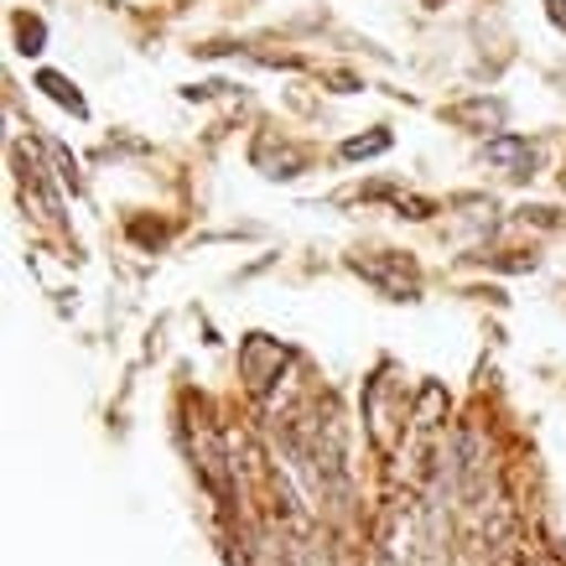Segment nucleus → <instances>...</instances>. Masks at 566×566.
I'll return each mask as SVG.
<instances>
[{
	"label": "nucleus",
	"mask_w": 566,
	"mask_h": 566,
	"mask_svg": "<svg viewBox=\"0 0 566 566\" xmlns=\"http://www.w3.org/2000/svg\"><path fill=\"white\" fill-rule=\"evenodd\" d=\"M240 364H244V375H250V385H255V390H265V385H271V379L286 369V348L255 333V338H244Z\"/></svg>",
	"instance_id": "1"
},
{
	"label": "nucleus",
	"mask_w": 566,
	"mask_h": 566,
	"mask_svg": "<svg viewBox=\"0 0 566 566\" xmlns=\"http://www.w3.org/2000/svg\"><path fill=\"white\" fill-rule=\"evenodd\" d=\"M354 271L369 275L375 286H385L390 296H416V271L406 265V255H385V260H354Z\"/></svg>",
	"instance_id": "2"
},
{
	"label": "nucleus",
	"mask_w": 566,
	"mask_h": 566,
	"mask_svg": "<svg viewBox=\"0 0 566 566\" xmlns=\"http://www.w3.org/2000/svg\"><path fill=\"white\" fill-rule=\"evenodd\" d=\"M483 151H489V161H494V167H520V172H531V167H535L531 140H520V136H494Z\"/></svg>",
	"instance_id": "3"
},
{
	"label": "nucleus",
	"mask_w": 566,
	"mask_h": 566,
	"mask_svg": "<svg viewBox=\"0 0 566 566\" xmlns=\"http://www.w3.org/2000/svg\"><path fill=\"white\" fill-rule=\"evenodd\" d=\"M255 167H265V177H296L302 172V156H296L292 146H281V151H275V140L265 136L255 146Z\"/></svg>",
	"instance_id": "4"
},
{
	"label": "nucleus",
	"mask_w": 566,
	"mask_h": 566,
	"mask_svg": "<svg viewBox=\"0 0 566 566\" xmlns=\"http://www.w3.org/2000/svg\"><path fill=\"white\" fill-rule=\"evenodd\" d=\"M36 88H42V94H48V99H57L63 104V109H73V115H88V104H84V94H78V88L69 84V78H63V73H36Z\"/></svg>",
	"instance_id": "5"
},
{
	"label": "nucleus",
	"mask_w": 566,
	"mask_h": 566,
	"mask_svg": "<svg viewBox=\"0 0 566 566\" xmlns=\"http://www.w3.org/2000/svg\"><path fill=\"white\" fill-rule=\"evenodd\" d=\"M452 120H458V125H483V130H499V125H504V104H499V99L458 104V109H452Z\"/></svg>",
	"instance_id": "6"
},
{
	"label": "nucleus",
	"mask_w": 566,
	"mask_h": 566,
	"mask_svg": "<svg viewBox=\"0 0 566 566\" xmlns=\"http://www.w3.org/2000/svg\"><path fill=\"white\" fill-rule=\"evenodd\" d=\"M385 151H390V130H375V136L344 140V156H348V161H364V156H385Z\"/></svg>",
	"instance_id": "7"
},
{
	"label": "nucleus",
	"mask_w": 566,
	"mask_h": 566,
	"mask_svg": "<svg viewBox=\"0 0 566 566\" xmlns=\"http://www.w3.org/2000/svg\"><path fill=\"white\" fill-rule=\"evenodd\" d=\"M17 42H21V52H42L48 48V27L36 17H17Z\"/></svg>",
	"instance_id": "8"
},
{
	"label": "nucleus",
	"mask_w": 566,
	"mask_h": 566,
	"mask_svg": "<svg viewBox=\"0 0 566 566\" xmlns=\"http://www.w3.org/2000/svg\"><path fill=\"white\" fill-rule=\"evenodd\" d=\"M551 21H556V27L566 32V0H551Z\"/></svg>",
	"instance_id": "9"
},
{
	"label": "nucleus",
	"mask_w": 566,
	"mask_h": 566,
	"mask_svg": "<svg viewBox=\"0 0 566 566\" xmlns=\"http://www.w3.org/2000/svg\"><path fill=\"white\" fill-rule=\"evenodd\" d=\"M427 6H442V0H427Z\"/></svg>",
	"instance_id": "10"
}]
</instances>
